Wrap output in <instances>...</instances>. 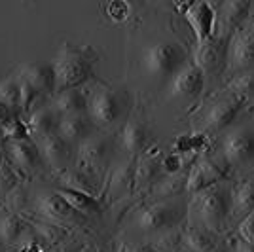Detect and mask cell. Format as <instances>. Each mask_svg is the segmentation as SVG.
<instances>
[{
  "label": "cell",
  "instance_id": "22",
  "mask_svg": "<svg viewBox=\"0 0 254 252\" xmlns=\"http://www.w3.org/2000/svg\"><path fill=\"white\" fill-rule=\"evenodd\" d=\"M59 122H61V118L57 116V112L53 110L50 103L42 105L36 110H32L31 114L27 116V120H25L32 142H40L44 138L55 135L57 129H59Z\"/></svg>",
  "mask_w": 254,
  "mask_h": 252
},
{
  "label": "cell",
  "instance_id": "35",
  "mask_svg": "<svg viewBox=\"0 0 254 252\" xmlns=\"http://www.w3.org/2000/svg\"><path fill=\"white\" fill-rule=\"evenodd\" d=\"M0 105L8 106L10 110L19 114V85H17L15 72L0 80Z\"/></svg>",
  "mask_w": 254,
  "mask_h": 252
},
{
  "label": "cell",
  "instance_id": "24",
  "mask_svg": "<svg viewBox=\"0 0 254 252\" xmlns=\"http://www.w3.org/2000/svg\"><path fill=\"white\" fill-rule=\"evenodd\" d=\"M180 243H182V249L190 252H211L220 245L218 235L190 220L180 228Z\"/></svg>",
  "mask_w": 254,
  "mask_h": 252
},
{
  "label": "cell",
  "instance_id": "6",
  "mask_svg": "<svg viewBox=\"0 0 254 252\" xmlns=\"http://www.w3.org/2000/svg\"><path fill=\"white\" fill-rule=\"evenodd\" d=\"M188 209H190L188 195L152 201L138 210L135 226L142 233H158V235L180 230L188 220Z\"/></svg>",
  "mask_w": 254,
  "mask_h": 252
},
{
  "label": "cell",
  "instance_id": "48",
  "mask_svg": "<svg viewBox=\"0 0 254 252\" xmlns=\"http://www.w3.org/2000/svg\"><path fill=\"white\" fill-rule=\"evenodd\" d=\"M78 252H89V251H78Z\"/></svg>",
  "mask_w": 254,
  "mask_h": 252
},
{
  "label": "cell",
  "instance_id": "21",
  "mask_svg": "<svg viewBox=\"0 0 254 252\" xmlns=\"http://www.w3.org/2000/svg\"><path fill=\"white\" fill-rule=\"evenodd\" d=\"M135 165H137V158H126L120 163L110 167L108 171V182L105 186L106 197L110 199H120L124 197L129 189L133 188L135 182Z\"/></svg>",
  "mask_w": 254,
  "mask_h": 252
},
{
  "label": "cell",
  "instance_id": "45",
  "mask_svg": "<svg viewBox=\"0 0 254 252\" xmlns=\"http://www.w3.org/2000/svg\"><path fill=\"white\" fill-rule=\"evenodd\" d=\"M247 23H249V25H254V2L251 4V11H249V17H247Z\"/></svg>",
  "mask_w": 254,
  "mask_h": 252
},
{
  "label": "cell",
  "instance_id": "44",
  "mask_svg": "<svg viewBox=\"0 0 254 252\" xmlns=\"http://www.w3.org/2000/svg\"><path fill=\"white\" fill-rule=\"evenodd\" d=\"M243 112H249V114H254V99H251L247 105H245V108H243ZM241 112V114H243Z\"/></svg>",
  "mask_w": 254,
  "mask_h": 252
},
{
  "label": "cell",
  "instance_id": "8",
  "mask_svg": "<svg viewBox=\"0 0 254 252\" xmlns=\"http://www.w3.org/2000/svg\"><path fill=\"white\" fill-rule=\"evenodd\" d=\"M116 148V137L97 135L95 133L93 137H89L82 144L76 146L72 167H76L78 171H82V173L101 182L112 167V156H114Z\"/></svg>",
  "mask_w": 254,
  "mask_h": 252
},
{
  "label": "cell",
  "instance_id": "29",
  "mask_svg": "<svg viewBox=\"0 0 254 252\" xmlns=\"http://www.w3.org/2000/svg\"><path fill=\"white\" fill-rule=\"evenodd\" d=\"M29 231V222L23 220L15 212L0 214V241L4 245H19L23 235Z\"/></svg>",
  "mask_w": 254,
  "mask_h": 252
},
{
  "label": "cell",
  "instance_id": "39",
  "mask_svg": "<svg viewBox=\"0 0 254 252\" xmlns=\"http://www.w3.org/2000/svg\"><path fill=\"white\" fill-rule=\"evenodd\" d=\"M235 235L245 243L254 245V212H251L237 228H235Z\"/></svg>",
  "mask_w": 254,
  "mask_h": 252
},
{
  "label": "cell",
  "instance_id": "1",
  "mask_svg": "<svg viewBox=\"0 0 254 252\" xmlns=\"http://www.w3.org/2000/svg\"><path fill=\"white\" fill-rule=\"evenodd\" d=\"M211 152L224 163L230 177L241 179L254 173V122H235L228 127Z\"/></svg>",
  "mask_w": 254,
  "mask_h": 252
},
{
  "label": "cell",
  "instance_id": "43",
  "mask_svg": "<svg viewBox=\"0 0 254 252\" xmlns=\"http://www.w3.org/2000/svg\"><path fill=\"white\" fill-rule=\"evenodd\" d=\"M120 252H154L152 245H124Z\"/></svg>",
  "mask_w": 254,
  "mask_h": 252
},
{
  "label": "cell",
  "instance_id": "33",
  "mask_svg": "<svg viewBox=\"0 0 254 252\" xmlns=\"http://www.w3.org/2000/svg\"><path fill=\"white\" fill-rule=\"evenodd\" d=\"M220 89L230 95H235L247 105L251 99H254V70H247L237 76H232L230 80L224 82Z\"/></svg>",
  "mask_w": 254,
  "mask_h": 252
},
{
  "label": "cell",
  "instance_id": "5",
  "mask_svg": "<svg viewBox=\"0 0 254 252\" xmlns=\"http://www.w3.org/2000/svg\"><path fill=\"white\" fill-rule=\"evenodd\" d=\"M131 110V97L126 89L112 87L106 84H97L89 91L87 116L97 129H114L124 126Z\"/></svg>",
  "mask_w": 254,
  "mask_h": 252
},
{
  "label": "cell",
  "instance_id": "16",
  "mask_svg": "<svg viewBox=\"0 0 254 252\" xmlns=\"http://www.w3.org/2000/svg\"><path fill=\"white\" fill-rule=\"evenodd\" d=\"M118 148L124 150L129 158H138L150 148V131L142 118H127V122L120 127L116 137Z\"/></svg>",
  "mask_w": 254,
  "mask_h": 252
},
{
  "label": "cell",
  "instance_id": "38",
  "mask_svg": "<svg viewBox=\"0 0 254 252\" xmlns=\"http://www.w3.org/2000/svg\"><path fill=\"white\" fill-rule=\"evenodd\" d=\"M103 11H105V15L112 23H126V21H129L131 15H133V6H131L129 2L116 0V2L103 4Z\"/></svg>",
  "mask_w": 254,
  "mask_h": 252
},
{
  "label": "cell",
  "instance_id": "12",
  "mask_svg": "<svg viewBox=\"0 0 254 252\" xmlns=\"http://www.w3.org/2000/svg\"><path fill=\"white\" fill-rule=\"evenodd\" d=\"M177 10L193 31L195 46H203L216 34V4L212 2H188L177 4Z\"/></svg>",
  "mask_w": 254,
  "mask_h": 252
},
{
  "label": "cell",
  "instance_id": "23",
  "mask_svg": "<svg viewBox=\"0 0 254 252\" xmlns=\"http://www.w3.org/2000/svg\"><path fill=\"white\" fill-rule=\"evenodd\" d=\"M95 133H97V127L91 122V118L87 116V112L85 114L61 118L59 129H57V135L63 137L66 142H70L74 148L78 144H82L84 140H87L89 137H93Z\"/></svg>",
  "mask_w": 254,
  "mask_h": 252
},
{
  "label": "cell",
  "instance_id": "47",
  "mask_svg": "<svg viewBox=\"0 0 254 252\" xmlns=\"http://www.w3.org/2000/svg\"><path fill=\"white\" fill-rule=\"evenodd\" d=\"M2 161H4V152H2V144H0V165H2Z\"/></svg>",
  "mask_w": 254,
  "mask_h": 252
},
{
  "label": "cell",
  "instance_id": "13",
  "mask_svg": "<svg viewBox=\"0 0 254 252\" xmlns=\"http://www.w3.org/2000/svg\"><path fill=\"white\" fill-rule=\"evenodd\" d=\"M205 89H207V80L203 76L201 68L191 61L167 82L165 97L167 101H173V99L195 101V99H201Z\"/></svg>",
  "mask_w": 254,
  "mask_h": 252
},
{
  "label": "cell",
  "instance_id": "46",
  "mask_svg": "<svg viewBox=\"0 0 254 252\" xmlns=\"http://www.w3.org/2000/svg\"><path fill=\"white\" fill-rule=\"evenodd\" d=\"M211 252H228V245H222V243H220V245H218V247H216L214 251H211Z\"/></svg>",
  "mask_w": 254,
  "mask_h": 252
},
{
  "label": "cell",
  "instance_id": "18",
  "mask_svg": "<svg viewBox=\"0 0 254 252\" xmlns=\"http://www.w3.org/2000/svg\"><path fill=\"white\" fill-rule=\"evenodd\" d=\"M251 4L253 2L247 0H230L216 4V34L230 38L237 29H241L247 23Z\"/></svg>",
  "mask_w": 254,
  "mask_h": 252
},
{
  "label": "cell",
  "instance_id": "26",
  "mask_svg": "<svg viewBox=\"0 0 254 252\" xmlns=\"http://www.w3.org/2000/svg\"><path fill=\"white\" fill-rule=\"evenodd\" d=\"M50 105L57 112L59 118L85 114L87 112V105H89V91H85V87L66 89V91H61V93L55 95L50 101Z\"/></svg>",
  "mask_w": 254,
  "mask_h": 252
},
{
  "label": "cell",
  "instance_id": "40",
  "mask_svg": "<svg viewBox=\"0 0 254 252\" xmlns=\"http://www.w3.org/2000/svg\"><path fill=\"white\" fill-rule=\"evenodd\" d=\"M15 252H48V251H46V247H44L42 243L32 235L31 228H29V231L23 235L21 243L17 245V251Z\"/></svg>",
  "mask_w": 254,
  "mask_h": 252
},
{
  "label": "cell",
  "instance_id": "34",
  "mask_svg": "<svg viewBox=\"0 0 254 252\" xmlns=\"http://www.w3.org/2000/svg\"><path fill=\"white\" fill-rule=\"evenodd\" d=\"M29 228H31L32 235L42 243L44 247L61 241L64 237V230L59 224H53V222L44 220V218H36V222H29Z\"/></svg>",
  "mask_w": 254,
  "mask_h": 252
},
{
  "label": "cell",
  "instance_id": "4",
  "mask_svg": "<svg viewBox=\"0 0 254 252\" xmlns=\"http://www.w3.org/2000/svg\"><path fill=\"white\" fill-rule=\"evenodd\" d=\"M245 108V101L237 99L235 95H230L216 89L212 95L207 97V103L203 108H197V116L193 120V131L203 133L209 138L222 135L228 127H232Z\"/></svg>",
  "mask_w": 254,
  "mask_h": 252
},
{
  "label": "cell",
  "instance_id": "7",
  "mask_svg": "<svg viewBox=\"0 0 254 252\" xmlns=\"http://www.w3.org/2000/svg\"><path fill=\"white\" fill-rule=\"evenodd\" d=\"M188 63H191V52L175 38H163L158 42H152L142 52L144 70L167 82Z\"/></svg>",
  "mask_w": 254,
  "mask_h": 252
},
{
  "label": "cell",
  "instance_id": "30",
  "mask_svg": "<svg viewBox=\"0 0 254 252\" xmlns=\"http://www.w3.org/2000/svg\"><path fill=\"white\" fill-rule=\"evenodd\" d=\"M57 193H59L80 216H95V214H101V210H103L99 199L93 197V195H87L84 191H76V189H68V188H57Z\"/></svg>",
  "mask_w": 254,
  "mask_h": 252
},
{
  "label": "cell",
  "instance_id": "9",
  "mask_svg": "<svg viewBox=\"0 0 254 252\" xmlns=\"http://www.w3.org/2000/svg\"><path fill=\"white\" fill-rule=\"evenodd\" d=\"M224 180H232L228 169L224 163L211 152V146L203 150L193 163L188 169V179H186V195L191 197L197 191L209 188L212 184H218Z\"/></svg>",
  "mask_w": 254,
  "mask_h": 252
},
{
  "label": "cell",
  "instance_id": "32",
  "mask_svg": "<svg viewBox=\"0 0 254 252\" xmlns=\"http://www.w3.org/2000/svg\"><path fill=\"white\" fill-rule=\"evenodd\" d=\"M15 78L19 85V116H29L32 110L40 108L42 105H48V101L29 84V80L19 70L15 72Z\"/></svg>",
  "mask_w": 254,
  "mask_h": 252
},
{
  "label": "cell",
  "instance_id": "27",
  "mask_svg": "<svg viewBox=\"0 0 254 252\" xmlns=\"http://www.w3.org/2000/svg\"><path fill=\"white\" fill-rule=\"evenodd\" d=\"M59 182L61 188L76 189V191H84L87 195H99L101 191V182L95 180L93 177L85 175L82 171H78L76 167H68L59 173Z\"/></svg>",
  "mask_w": 254,
  "mask_h": 252
},
{
  "label": "cell",
  "instance_id": "36",
  "mask_svg": "<svg viewBox=\"0 0 254 252\" xmlns=\"http://www.w3.org/2000/svg\"><path fill=\"white\" fill-rule=\"evenodd\" d=\"M19 179H21V175L4 159L0 165V201L8 199L11 193L19 188Z\"/></svg>",
  "mask_w": 254,
  "mask_h": 252
},
{
  "label": "cell",
  "instance_id": "37",
  "mask_svg": "<svg viewBox=\"0 0 254 252\" xmlns=\"http://www.w3.org/2000/svg\"><path fill=\"white\" fill-rule=\"evenodd\" d=\"M197 158V156H195ZM195 158H190V156H180V154H163L161 156V173L167 175V177H173V175H180L184 171H188L190 165L193 163Z\"/></svg>",
  "mask_w": 254,
  "mask_h": 252
},
{
  "label": "cell",
  "instance_id": "19",
  "mask_svg": "<svg viewBox=\"0 0 254 252\" xmlns=\"http://www.w3.org/2000/svg\"><path fill=\"white\" fill-rule=\"evenodd\" d=\"M36 146L42 154L44 163H48L53 171L61 173L64 169L72 167L76 148L70 142H66L63 137H59L57 133L52 135V137L44 138L40 142H36Z\"/></svg>",
  "mask_w": 254,
  "mask_h": 252
},
{
  "label": "cell",
  "instance_id": "14",
  "mask_svg": "<svg viewBox=\"0 0 254 252\" xmlns=\"http://www.w3.org/2000/svg\"><path fill=\"white\" fill-rule=\"evenodd\" d=\"M2 152L6 156V161L23 177H31L32 173L40 171L44 165V159L36 142L29 140H4Z\"/></svg>",
  "mask_w": 254,
  "mask_h": 252
},
{
  "label": "cell",
  "instance_id": "20",
  "mask_svg": "<svg viewBox=\"0 0 254 252\" xmlns=\"http://www.w3.org/2000/svg\"><path fill=\"white\" fill-rule=\"evenodd\" d=\"M161 156H163L161 148H148L144 154H140L137 158L135 182H133L135 191L150 189L163 177V173H161Z\"/></svg>",
  "mask_w": 254,
  "mask_h": 252
},
{
  "label": "cell",
  "instance_id": "49",
  "mask_svg": "<svg viewBox=\"0 0 254 252\" xmlns=\"http://www.w3.org/2000/svg\"><path fill=\"white\" fill-rule=\"evenodd\" d=\"M154 252H158V251H154Z\"/></svg>",
  "mask_w": 254,
  "mask_h": 252
},
{
  "label": "cell",
  "instance_id": "3",
  "mask_svg": "<svg viewBox=\"0 0 254 252\" xmlns=\"http://www.w3.org/2000/svg\"><path fill=\"white\" fill-rule=\"evenodd\" d=\"M97 63V53L93 48L84 46L76 48L64 42L52 61L55 72V95L66 89L84 87L85 82L91 78Z\"/></svg>",
  "mask_w": 254,
  "mask_h": 252
},
{
  "label": "cell",
  "instance_id": "25",
  "mask_svg": "<svg viewBox=\"0 0 254 252\" xmlns=\"http://www.w3.org/2000/svg\"><path fill=\"white\" fill-rule=\"evenodd\" d=\"M19 72L29 80V84L42 95L46 101L55 97V72L52 63H31L23 64Z\"/></svg>",
  "mask_w": 254,
  "mask_h": 252
},
{
  "label": "cell",
  "instance_id": "28",
  "mask_svg": "<svg viewBox=\"0 0 254 252\" xmlns=\"http://www.w3.org/2000/svg\"><path fill=\"white\" fill-rule=\"evenodd\" d=\"M186 179H188V171H184V173H180V175H173V177L163 175V177L148 189L150 195L154 197V201L186 195Z\"/></svg>",
  "mask_w": 254,
  "mask_h": 252
},
{
  "label": "cell",
  "instance_id": "10",
  "mask_svg": "<svg viewBox=\"0 0 254 252\" xmlns=\"http://www.w3.org/2000/svg\"><path fill=\"white\" fill-rule=\"evenodd\" d=\"M247 70H254V25L249 23L230 36L224 82Z\"/></svg>",
  "mask_w": 254,
  "mask_h": 252
},
{
  "label": "cell",
  "instance_id": "2",
  "mask_svg": "<svg viewBox=\"0 0 254 252\" xmlns=\"http://www.w3.org/2000/svg\"><path fill=\"white\" fill-rule=\"evenodd\" d=\"M230 186L232 180H224L191 195L188 209V218L191 216L190 222L199 224L205 230L212 231L214 235H222L228 230Z\"/></svg>",
  "mask_w": 254,
  "mask_h": 252
},
{
  "label": "cell",
  "instance_id": "15",
  "mask_svg": "<svg viewBox=\"0 0 254 252\" xmlns=\"http://www.w3.org/2000/svg\"><path fill=\"white\" fill-rule=\"evenodd\" d=\"M251 212H254V175L233 179L230 186L228 228H237Z\"/></svg>",
  "mask_w": 254,
  "mask_h": 252
},
{
  "label": "cell",
  "instance_id": "41",
  "mask_svg": "<svg viewBox=\"0 0 254 252\" xmlns=\"http://www.w3.org/2000/svg\"><path fill=\"white\" fill-rule=\"evenodd\" d=\"M15 118H19V114H17V112L10 110L8 106L0 105V133H2L6 127L10 126V124L13 122V120H15Z\"/></svg>",
  "mask_w": 254,
  "mask_h": 252
},
{
  "label": "cell",
  "instance_id": "31",
  "mask_svg": "<svg viewBox=\"0 0 254 252\" xmlns=\"http://www.w3.org/2000/svg\"><path fill=\"white\" fill-rule=\"evenodd\" d=\"M211 146V138L203 133H182L179 137L173 140L171 144V152L173 154H180V156H190V158H195L199 156L203 150Z\"/></svg>",
  "mask_w": 254,
  "mask_h": 252
},
{
  "label": "cell",
  "instance_id": "11",
  "mask_svg": "<svg viewBox=\"0 0 254 252\" xmlns=\"http://www.w3.org/2000/svg\"><path fill=\"white\" fill-rule=\"evenodd\" d=\"M228 42L230 38H224L220 34H214V38L203 46H195L191 52V61L201 68L203 76L207 80V87L224 80L226 74V57H228Z\"/></svg>",
  "mask_w": 254,
  "mask_h": 252
},
{
  "label": "cell",
  "instance_id": "17",
  "mask_svg": "<svg viewBox=\"0 0 254 252\" xmlns=\"http://www.w3.org/2000/svg\"><path fill=\"white\" fill-rule=\"evenodd\" d=\"M34 210L38 212V218L50 220L53 224H68V222H76L80 216L66 201L55 191H42L36 195L34 199Z\"/></svg>",
  "mask_w": 254,
  "mask_h": 252
},
{
  "label": "cell",
  "instance_id": "42",
  "mask_svg": "<svg viewBox=\"0 0 254 252\" xmlns=\"http://www.w3.org/2000/svg\"><path fill=\"white\" fill-rule=\"evenodd\" d=\"M228 249H230L232 252H254V245L241 241V239L235 235V237L232 239V243L228 245Z\"/></svg>",
  "mask_w": 254,
  "mask_h": 252
}]
</instances>
